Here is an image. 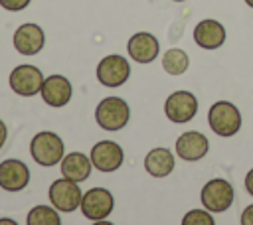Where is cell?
Wrapping results in <instances>:
<instances>
[{"instance_id":"obj_1","label":"cell","mask_w":253,"mask_h":225,"mask_svg":"<svg viewBox=\"0 0 253 225\" xmlns=\"http://www.w3.org/2000/svg\"><path fill=\"white\" fill-rule=\"evenodd\" d=\"M208 122H210V128L213 130V134L229 138V136H235L241 128V112L233 103L217 101L210 107Z\"/></svg>"},{"instance_id":"obj_2","label":"cell","mask_w":253,"mask_h":225,"mask_svg":"<svg viewBox=\"0 0 253 225\" xmlns=\"http://www.w3.org/2000/svg\"><path fill=\"white\" fill-rule=\"evenodd\" d=\"M63 152H65L63 140L55 132H49V130L38 132L30 142V154H32L34 162L40 166H45V168L61 162V158L65 156Z\"/></svg>"},{"instance_id":"obj_3","label":"cell","mask_w":253,"mask_h":225,"mask_svg":"<svg viewBox=\"0 0 253 225\" xmlns=\"http://www.w3.org/2000/svg\"><path fill=\"white\" fill-rule=\"evenodd\" d=\"M130 109L121 97H105L95 109V120L103 130L115 132L126 126Z\"/></svg>"},{"instance_id":"obj_4","label":"cell","mask_w":253,"mask_h":225,"mask_svg":"<svg viewBox=\"0 0 253 225\" xmlns=\"http://www.w3.org/2000/svg\"><path fill=\"white\" fill-rule=\"evenodd\" d=\"M49 203L61 211V213H71L75 211L79 205H81V188H79V182H73V180H67V178H59L55 180L51 186H49Z\"/></svg>"},{"instance_id":"obj_5","label":"cell","mask_w":253,"mask_h":225,"mask_svg":"<svg viewBox=\"0 0 253 225\" xmlns=\"http://www.w3.org/2000/svg\"><path fill=\"white\" fill-rule=\"evenodd\" d=\"M200 199L208 211L221 213V211L229 209L233 203V188L229 182H225L221 178H213L202 188Z\"/></svg>"},{"instance_id":"obj_6","label":"cell","mask_w":253,"mask_h":225,"mask_svg":"<svg viewBox=\"0 0 253 225\" xmlns=\"http://www.w3.org/2000/svg\"><path fill=\"white\" fill-rule=\"evenodd\" d=\"M43 73L40 71V67L24 63L12 69L10 73V89L20 95V97H34L42 91L43 85Z\"/></svg>"},{"instance_id":"obj_7","label":"cell","mask_w":253,"mask_h":225,"mask_svg":"<svg viewBox=\"0 0 253 225\" xmlns=\"http://www.w3.org/2000/svg\"><path fill=\"white\" fill-rule=\"evenodd\" d=\"M79 207L87 219L101 221V219H107L111 215V211L115 207V197L105 188H91L83 193Z\"/></svg>"},{"instance_id":"obj_8","label":"cell","mask_w":253,"mask_h":225,"mask_svg":"<svg viewBox=\"0 0 253 225\" xmlns=\"http://www.w3.org/2000/svg\"><path fill=\"white\" fill-rule=\"evenodd\" d=\"M164 112L166 118L176 124L190 122L198 112V99L190 91H174L172 95L166 97Z\"/></svg>"},{"instance_id":"obj_9","label":"cell","mask_w":253,"mask_h":225,"mask_svg":"<svg viewBox=\"0 0 253 225\" xmlns=\"http://www.w3.org/2000/svg\"><path fill=\"white\" fill-rule=\"evenodd\" d=\"M130 77V63L117 53L103 57L97 65V79L103 87H121Z\"/></svg>"},{"instance_id":"obj_10","label":"cell","mask_w":253,"mask_h":225,"mask_svg":"<svg viewBox=\"0 0 253 225\" xmlns=\"http://www.w3.org/2000/svg\"><path fill=\"white\" fill-rule=\"evenodd\" d=\"M89 158H91L93 168H97L99 172H115L121 168V164L125 160V152L117 142L101 140L91 148Z\"/></svg>"},{"instance_id":"obj_11","label":"cell","mask_w":253,"mask_h":225,"mask_svg":"<svg viewBox=\"0 0 253 225\" xmlns=\"http://www.w3.org/2000/svg\"><path fill=\"white\" fill-rule=\"evenodd\" d=\"M30 182V168L16 158L0 162V188L6 191H20Z\"/></svg>"},{"instance_id":"obj_12","label":"cell","mask_w":253,"mask_h":225,"mask_svg":"<svg viewBox=\"0 0 253 225\" xmlns=\"http://www.w3.org/2000/svg\"><path fill=\"white\" fill-rule=\"evenodd\" d=\"M12 43H14L16 51L22 53V55H36V53L42 51V47L45 43V36H43V30L38 24L30 22V24H22L14 32Z\"/></svg>"},{"instance_id":"obj_13","label":"cell","mask_w":253,"mask_h":225,"mask_svg":"<svg viewBox=\"0 0 253 225\" xmlns=\"http://www.w3.org/2000/svg\"><path fill=\"white\" fill-rule=\"evenodd\" d=\"M42 99L45 101V105L49 107H63L71 101V95H73V87H71V81L63 75H49L43 79V85H42Z\"/></svg>"},{"instance_id":"obj_14","label":"cell","mask_w":253,"mask_h":225,"mask_svg":"<svg viewBox=\"0 0 253 225\" xmlns=\"http://www.w3.org/2000/svg\"><path fill=\"white\" fill-rule=\"evenodd\" d=\"M210 150L208 138L198 130H188L178 136L176 140V154L186 162H198L202 160Z\"/></svg>"},{"instance_id":"obj_15","label":"cell","mask_w":253,"mask_h":225,"mask_svg":"<svg viewBox=\"0 0 253 225\" xmlns=\"http://www.w3.org/2000/svg\"><path fill=\"white\" fill-rule=\"evenodd\" d=\"M128 55L136 61V63H152L160 51V43L158 39L148 34V32H136L134 36H130L128 43H126Z\"/></svg>"},{"instance_id":"obj_16","label":"cell","mask_w":253,"mask_h":225,"mask_svg":"<svg viewBox=\"0 0 253 225\" xmlns=\"http://www.w3.org/2000/svg\"><path fill=\"white\" fill-rule=\"evenodd\" d=\"M194 41L202 49H217L225 41V28L217 20H202L194 28Z\"/></svg>"},{"instance_id":"obj_17","label":"cell","mask_w":253,"mask_h":225,"mask_svg":"<svg viewBox=\"0 0 253 225\" xmlns=\"http://www.w3.org/2000/svg\"><path fill=\"white\" fill-rule=\"evenodd\" d=\"M93 164L91 158L83 152H69L67 156L61 158V176L73 182H85L91 176Z\"/></svg>"},{"instance_id":"obj_18","label":"cell","mask_w":253,"mask_h":225,"mask_svg":"<svg viewBox=\"0 0 253 225\" xmlns=\"http://www.w3.org/2000/svg\"><path fill=\"white\" fill-rule=\"evenodd\" d=\"M144 170L154 178H166L174 170V154L168 148H152L144 158Z\"/></svg>"},{"instance_id":"obj_19","label":"cell","mask_w":253,"mask_h":225,"mask_svg":"<svg viewBox=\"0 0 253 225\" xmlns=\"http://www.w3.org/2000/svg\"><path fill=\"white\" fill-rule=\"evenodd\" d=\"M162 67L166 73L170 75H182L186 73V69L190 67V57L184 49H178V47H172L164 53L162 57Z\"/></svg>"},{"instance_id":"obj_20","label":"cell","mask_w":253,"mask_h":225,"mask_svg":"<svg viewBox=\"0 0 253 225\" xmlns=\"http://www.w3.org/2000/svg\"><path fill=\"white\" fill-rule=\"evenodd\" d=\"M26 223L28 225H59L61 217L53 205L51 207L49 205H36L28 211Z\"/></svg>"},{"instance_id":"obj_21","label":"cell","mask_w":253,"mask_h":225,"mask_svg":"<svg viewBox=\"0 0 253 225\" xmlns=\"http://www.w3.org/2000/svg\"><path fill=\"white\" fill-rule=\"evenodd\" d=\"M210 213L211 211H208V209H190L182 217V223L184 225H215V219Z\"/></svg>"},{"instance_id":"obj_22","label":"cell","mask_w":253,"mask_h":225,"mask_svg":"<svg viewBox=\"0 0 253 225\" xmlns=\"http://www.w3.org/2000/svg\"><path fill=\"white\" fill-rule=\"evenodd\" d=\"M32 0H0V6L8 12H20L24 10Z\"/></svg>"},{"instance_id":"obj_23","label":"cell","mask_w":253,"mask_h":225,"mask_svg":"<svg viewBox=\"0 0 253 225\" xmlns=\"http://www.w3.org/2000/svg\"><path fill=\"white\" fill-rule=\"evenodd\" d=\"M241 223H243V225H253V203L247 205V207L241 211Z\"/></svg>"},{"instance_id":"obj_24","label":"cell","mask_w":253,"mask_h":225,"mask_svg":"<svg viewBox=\"0 0 253 225\" xmlns=\"http://www.w3.org/2000/svg\"><path fill=\"white\" fill-rule=\"evenodd\" d=\"M243 186H245V191L253 197V168L245 174V182H243Z\"/></svg>"},{"instance_id":"obj_25","label":"cell","mask_w":253,"mask_h":225,"mask_svg":"<svg viewBox=\"0 0 253 225\" xmlns=\"http://www.w3.org/2000/svg\"><path fill=\"white\" fill-rule=\"evenodd\" d=\"M6 136H8V128H6L4 120H0V148H2L4 142H6Z\"/></svg>"},{"instance_id":"obj_26","label":"cell","mask_w":253,"mask_h":225,"mask_svg":"<svg viewBox=\"0 0 253 225\" xmlns=\"http://www.w3.org/2000/svg\"><path fill=\"white\" fill-rule=\"evenodd\" d=\"M2 223H10V225H14L16 221H14V219H0V225H2Z\"/></svg>"},{"instance_id":"obj_27","label":"cell","mask_w":253,"mask_h":225,"mask_svg":"<svg viewBox=\"0 0 253 225\" xmlns=\"http://www.w3.org/2000/svg\"><path fill=\"white\" fill-rule=\"evenodd\" d=\"M245 4H247L249 8H253V0H245Z\"/></svg>"},{"instance_id":"obj_28","label":"cell","mask_w":253,"mask_h":225,"mask_svg":"<svg viewBox=\"0 0 253 225\" xmlns=\"http://www.w3.org/2000/svg\"><path fill=\"white\" fill-rule=\"evenodd\" d=\"M174 2H184V0H174Z\"/></svg>"}]
</instances>
